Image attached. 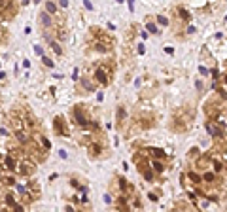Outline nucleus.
I'll return each mask as SVG.
<instances>
[{
	"label": "nucleus",
	"instance_id": "obj_1",
	"mask_svg": "<svg viewBox=\"0 0 227 212\" xmlns=\"http://www.w3.org/2000/svg\"><path fill=\"white\" fill-rule=\"evenodd\" d=\"M32 169H34V165H32V163H21V165L17 167V170H19L21 174H25V176L32 174Z\"/></svg>",
	"mask_w": 227,
	"mask_h": 212
},
{
	"label": "nucleus",
	"instance_id": "obj_2",
	"mask_svg": "<svg viewBox=\"0 0 227 212\" xmlns=\"http://www.w3.org/2000/svg\"><path fill=\"white\" fill-rule=\"evenodd\" d=\"M95 80L99 81V84H108V78H106V72L102 68H97L95 70Z\"/></svg>",
	"mask_w": 227,
	"mask_h": 212
},
{
	"label": "nucleus",
	"instance_id": "obj_3",
	"mask_svg": "<svg viewBox=\"0 0 227 212\" xmlns=\"http://www.w3.org/2000/svg\"><path fill=\"white\" fill-rule=\"evenodd\" d=\"M76 120H78V123H80L81 127H87V125H89V121H87V120H85V116H83V114H81L80 106L76 108Z\"/></svg>",
	"mask_w": 227,
	"mask_h": 212
},
{
	"label": "nucleus",
	"instance_id": "obj_4",
	"mask_svg": "<svg viewBox=\"0 0 227 212\" xmlns=\"http://www.w3.org/2000/svg\"><path fill=\"white\" fill-rule=\"evenodd\" d=\"M40 17H42V23L45 25V27H51V17H49L48 12H44L42 15H40Z\"/></svg>",
	"mask_w": 227,
	"mask_h": 212
},
{
	"label": "nucleus",
	"instance_id": "obj_5",
	"mask_svg": "<svg viewBox=\"0 0 227 212\" xmlns=\"http://www.w3.org/2000/svg\"><path fill=\"white\" fill-rule=\"evenodd\" d=\"M89 152L93 153V156H99V153L102 152V148L99 146V144H91V146H89Z\"/></svg>",
	"mask_w": 227,
	"mask_h": 212
},
{
	"label": "nucleus",
	"instance_id": "obj_6",
	"mask_svg": "<svg viewBox=\"0 0 227 212\" xmlns=\"http://www.w3.org/2000/svg\"><path fill=\"white\" fill-rule=\"evenodd\" d=\"M6 167L12 169V170H17V169H15V167H17V163H15L13 157H6Z\"/></svg>",
	"mask_w": 227,
	"mask_h": 212
},
{
	"label": "nucleus",
	"instance_id": "obj_7",
	"mask_svg": "<svg viewBox=\"0 0 227 212\" xmlns=\"http://www.w3.org/2000/svg\"><path fill=\"white\" fill-rule=\"evenodd\" d=\"M187 176H189V180H191L193 184H201V180H203V178H201V176H199L197 172H189Z\"/></svg>",
	"mask_w": 227,
	"mask_h": 212
},
{
	"label": "nucleus",
	"instance_id": "obj_8",
	"mask_svg": "<svg viewBox=\"0 0 227 212\" xmlns=\"http://www.w3.org/2000/svg\"><path fill=\"white\" fill-rule=\"evenodd\" d=\"M55 129L61 134H64V131H63V120H61V117H55Z\"/></svg>",
	"mask_w": 227,
	"mask_h": 212
},
{
	"label": "nucleus",
	"instance_id": "obj_9",
	"mask_svg": "<svg viewBox=\"0 0 227 212\" xmlns=\"http://www.w3.org/2000/svg\"><path fill=\"white\" fill-rule=\"evenodd\" d=\"M49 45H51V49H53L55 53H59V55L63 53V49H61V45L57 44V42H53V40H49Z\"/></svg>",
	"mask_w": 227,
	"mask_h": 212
},
{
	"label": "nucleus",
	"instance_id": "obj_10",
	"mask_svg": "<svg viewBox=\"0 0 227 212\" xmlns=\"http://www.w3.org/2000/svg\"><path fill=\"white\" fill-rule=\"evenodd\" d=\"M180 12V15H182V19H185V21H189V19H191V13L187 12V10H184V8H180L178 10Z\"/></svg>",
	"mask_w": 227,
	"mask_h": 212
},
{
	"label": "nucleus",
	"instance_id": "obj_11",
	"mask_svg": "<svg viewBox=\"0 0 227 212\" xmlns=\"http://www.w3.org/2000/svg\"><path fill=\"white\" fill-rule=\"evenodd\" d=\"M45 10H48V13H55L57 12V6H55L53 2H48V4H45Z\"/></svg>",
	"mask_w": 227,
	"mask_h": 212
},
{
	"label": "nucleus",
	"instance_id": "obj_12",
	"mask_svg": "<svg viewBox=\"0 0 227 212\" xmlns=\"http://www.w3.org/2000/svg\"><path fill=\"white\" fill-rule=\"evenodd\" d=\"M123 120H125V108H123V106H121V108H119V110H117V121H119V123H121Z\"/></svg>",
	"mask_w": 227,
	"mask_h": 212
},
{
	"label": "nucleus",
	"instance_id": "obj_13",
	"mask_svg": "<svg viewBox=\"0 0 227 212\" xmlns=\"http://www.w3.org/2000/svg\"><path fill=\"white\" fill-rule=\"evenodd\" d=\"M15 136H17L19 142H27V134H25L23 131H17V133H15Z\"/></svg>",
	"mask_w": 227,
	"mask_h": 212
},
{
	"label": "nucleus",
	"instance_id": "obj_14",
	"mask_svg": "<svg viewBox=\"0 0 227 212\" xmlns=\"http://www.w3.org/2000/svg\"><path fill=\"white\" fill-rule=\"evenodd\" d=\"M149 152H152V153H153V156H155V157H165V152H163V150L152 148V150H149Z\"/></svg>",
	"mask_w": 227,
	"mask_h": 212
},
{
	"label": "nucleus",
	"instance_id": "obj_15",
	"mask_svg": "<svg viewBox=\"0 0 227 212\" xmlns=\"http://www.w3.org/2000/svg\"><path fill=\"white\" fill-rule=\"evenodd\" d=\"M203 180H206V182H214L216 180V176L212 172H204V176H203Z\"/></svg>",
	"mask_w": 227,
	"mask_h": 212
},
{
	"label": "nucleus",
	"instance_id": "obj_16",
	"mask_svg": "<svg viewBox=\"0 0 227 212\" xmlns=\"http://www.w3.org/2000/svg\"><path fill=\"white\" fill-rule=\"evenodd\" d=\"M165 167H163V163H159V161H153V170H155V172H161Z\"/></svg>",
	"mask_w": 227,
	"mask_h": 212
},
{
	"label": "nucleus",
	"instance_id": "obj_17",
	"mask_svg": "<svg viewBox=\"0 0 227 212\" xmlns=\"http://www.w3.org/2000/svg\"><path fill=\"white\" fill-rule=\"evenodd\" d=\"M146 29L149 30V32H157V27H155L153 23H148V25H146Z\"/></svg>",
	"mask_w": 227,
	"mask_h": 212
},
{
	"label": "nucleus",
	"instance_id": "obj_18",
	"mask_svg": "<svg viewBox=\"0 0 227 212\" xmlns=\"http://www.w3.org/2000/svg\"><path fill=\"white\" fill-rule=\"evenodd\" d=\"M221 169H223V165H221L220 161H214V170H216V172H220Z\"/></svg>",
	"mask_w": 227,
	"mask_h": 212
},
{
	"label": "nucleus",
	"instance_id": "obj_19",
	"mask_svg": "<svg viewBox=\"0 0 227 212\" xmlns=\"http://www.w3.org/2000/svg\"><path fill=\"white\" fill-rule=\"evenodd\" d=\"M34 53L36 55H44V49L40 48V45H34Z\"/></svg>",
	"mask_w": 227,
	"mask_h": 212
},
{
	"label": "nucleus",
	"instance_id": "obj_20",
	"mask_svg": "<svg viewBox=\"0 0 227 212\" xmlns=\"http://www.w3.org/2000/svg\"><path fill=\"white\" fill-rule=\"evenodd\" d=\"M42 144H44V148H45V150H49V148H51V144H49L48 138H42Z\"/></svg>",
	"mask_w": 227,
	"mask_h": 212
},
{
	"label": "nucleus",
	"instance_id": "obj_21",
	"mask_svg": "<svg viewBox=\"0 0 227 212\" xmlns=\"http://www.w3.org/2000/svg\"><path fill=\"white\" fill-rule=\"evenodd\" d=\"M83 85H85V89H87V91H93V85H91V84H89V81H87L85 78H83Z\"/></svg>",
	"mask_w": 227,
	"mask_h": 212
},
{
	"label": "nucleus",
	"instance_id": "obj_22",
	"mask_svg": "<svg viewBox=\"0 0 227 212\" xmlns=\"http://www.w3.org/2000/svg\"><path fill=\"white\" fill-rule=\"evenodd\" d=\"M44 65H45V66H53V61L48 59V57H44Z\"/></svg>",
	"mask_w": 227,
	"mask_h": 212
},
{
	"label": "nucleus",
	"instance_id": "obj_23",
	"mask_svg": "<svg viewBox=\"0 0 227 212\" xmlns=\"http://www.w3.org/2000/svg\"><path fill=\"white\" fill-rule=\"evenodd\" d=\"M6 203H8V205H12V206L15 205V201H13V197H12V195H8V197H6Z\"/></svg>",
	"mask_w": 227,
	"mask_h": 212
},
{
	"label": "nucleus",
	"instance_id": "obj_24",
	"mask_svg": "<svg viewBox=\"0 0 227 212\" xmlns=\"http://www.w3.org/2000/svg\"><path fill=\"white\" fill-rule=\"evenodd\" d=\"M159 23H161V25H165V27H167V25H168V19H167V17H159Z\"/></svg>",
	"mask_w": 227,
	"mask_h": 212
},
{
	"label": "nucleus",
	"instance_id": "obj_25",
	"mask_svg": "<svg viewBox=\"0 0 227 212\" xmlns=\"http://www.w3.org/2000/svg\"><path fill=\"white\" fill-rule=\"evenodd\" d=\"M13 210H15V212H23V206H21V205H17V203H15V205H13Z\"/></svg>",
	"mask_w": 227,
	"mask_h": 212
},
{
	"label": "nucleus",
	"instance_id": "obj_26",
	"mask_svg": "<svg viewBox=\"0 0 227 212\" xmlns=\"http://www.w3.org/2000/svg\"><path fill=\"white\" fill-rule=\"evenodd\" d=\"M191 156H193V157H197V156H199V150H197V148H193V150H191Z\"/></svg>",
	"mask_w": 227,
	"mask_h": 212
},
{
	"label": "nucleus",
	"instance_id": "obj_27",
	"mask_svg": "<svg viewBox=\"0 0 227 212\" xmlns=\"http://www.w3.org/2000/svg\"><path fill=\"white\" fill-rule=\"evenodd\" d=\"M144 178H146V180H152V172H148V170H146V172H144Z\"/></svg>",
	"mask_w": 227,
	"mask_h": 212
},
{
	"label": "nucleus",
	"instance_id": "obj_28",
	"mask_svg": "<svg viewBox=\"0 0 227 212\" xmlns=\"http://www.w3.org/2000/svg\"><path fill=\"white\" fill-rule=\"evenodd\" d=\"M6 184H10V186H12V184H15V180H13L12 176H10V178H6Z\"/></svg>",
	"mask_w": 227,
	"mask_h": 212
},
{
	"label": "nucleus",
	"instance_id": "obj_29",
	"mask_svg": "<svg viewBox=\"0 0 227 212\" xmlns=\"http://www.w3.org/2000/svg\"><path fill=\"white\" fill-rule=\"evenodd\" d=\"M148 197H149V199H152V201H157V195H155V193H149V195H148Z\"/></svg>",
	"mask_w": 227,
	"mask_h": 212
},
{
	"label": "nucleus",
	"instance_id": "obj_30",
	"mask_svg": "<svg viewBox=\"0 0 227 212\" xmlns=\"http://www.w3.org/2000/svg\"><path fill=\"white\" fill-rule=\"evenodd\" d=\"M59 156L63 157V159H66V152H64V150H61V152H59Z\"/></svg>",
	"mask_w": 227,
	"mask_h": 212
},
{
	"label": "nucleus",
	"instance_id": "obj_31",
	"mask_svg": "<svg viewBox=\"0 0 227 212\" xmlns=\"http://www.w3.org/2000/svg\"><path fill=\"white\" fill-rule=\"evenodd\" d=\"M6 134H8L6 129H0V136H6Z\"/></svg>",
	"mask_w": 227,
	"mask_h": 212
},
{
	"label": "nucleus",
	"instance_id": "obj_32",
	"mask_svg": "<svg viewBox=\"0 0 227 212\" xmlns=\"http://www.w3.org/2000/svg\"><path fill=\"white\" fill-rule=\"evenodd\" d=\"M223 81H225V85H227V76H225V78H223Z\"/></svg>",
	"mask_w": 227,
	"mask_h": 212
}]
</instances>
